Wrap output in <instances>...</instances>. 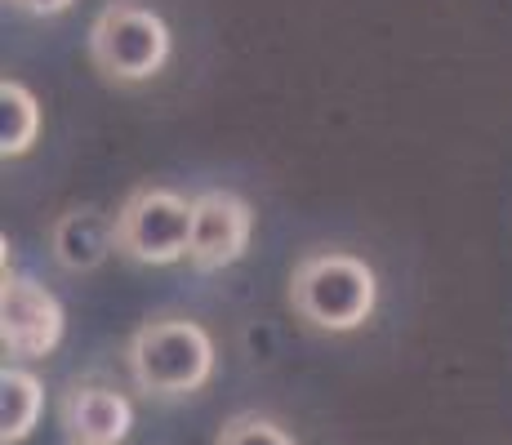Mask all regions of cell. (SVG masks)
<instances>
[{"label":"cell","mask_w":512,"mask_h":445,"mask_svg":"<svg viewBox=\"0 0 512 445\" xmlns=\"http://www.w3.org/2000/svg\"><path fill=\"white\" fill-rule=\"evenodd\" d=\"M214 445H299V441H294L277 419H268V414L241 410V414H232V419L219 428Z\"/></svg>","instance_id":"obj_11"},{"label":"cell","mask_w":512,"mask_h":445,"mask_svg":"<svg viewBox=\"0 0 512 445\" xmlns=\"http://www.w3.org/2000/svg\"><path fill=\"white\" fill-rule=\"evenodd\" d=\"M254 236V210L236 192H210L192 196V245H187V263L196 272H219L245 259Z\"/></svg>","instance_id":"obj_6"},{"label":"cell","mask_w":512,"mask_h":445,"mask_svg":"<svg viewBox=\"0 0 512 445\" xmlns=\"http://www.w3.org/2000/svg\"><path fill=\"white\" fill-rule=\"evenodd\" d=\"M125 370L143 397L174 401L192 397L214 374V339L187 316H156L134 330L125 348Z\"/></svg>","instance_id":"obj_2"},{"label":"cell","mask_w":512,"mask_h":445,"mask_svg":"<svg viewBox=\"0 0 512 445\" xmlns=\"http://www.w3.org/2000/svg\"><path fill=\"white\" fill-rule=\"evenodd\" d=\"M67 445H121L134 428V405L103 383H76L58 401Z\"/></svg>","instance_id":"obj_7"},{"label":"cell","mask_w":512,"mask_h":445,"mask_svg":"<svg viewBox=\"0 0 512 445\" xmlns=\"http://www.w3.org/2000/svg\"><path fill=\"white\" fill-rule=\"evenodd\" d=\"M49 254L63 272H94L116 254V214H103L98 205H72L49 227Z\"/></svg>","instance_id":"obj_8"},{"label":"cell","mask_w":512,"mask_h":445,"mask_svg":"<svg viewBox=\"0 0 512 445\" xmlns=\"http://www.w3.org/2000/svg\"><path fill=\"white\" fill-rule=\"evenodd\" d=\"M41 138V103L23 81L0 85V156L14 161V156H27Z\"/></svg>","instance_id":"obj_10"},{"label":"cell","mask_w":512,"mask_h":445,"mask_svg":"<svg viewBox=\"0 0 512 445\" xmlns=\"http://www.w3.org/2000/svg\"><path fill=\"white\" fill-rule=\"evenodd\" d=\"M192 245V201L170 187H134L116 210V254L143 267H170Z\"/></svg>","instance_id":"obj_4"},{"label":"cell","mask_w":512,"mask_h":445,"mask_svg":"<svg viewBox=\"0 0 512 445\" xmlns=\"http://www.w3.org/2000/svg\"><path fill=\"white\" fill-rule=\"evenodd\" d=\"M18 14H32V18H54V14H67L76 0H9Z\"/></svg>","instance_id":"obj_12"},{"label":"cell","mask_w":512,"mask_h":445,"mask_svg":"<svg viewBox=\"0 0 512 445\" xmlns=\"http://www.w3.org/2000/svg\"><path fill=\"white\" fill-rule=\"evenodd\" d=\"M379 276L348 250L303 254L290 272V308L299 321L326 334H352L374 316Z\"/></svg>","instance_id":"obj_1"},{"label":"cell","mask_w":512,"mask_h":445,"mask_svg":"<svg viewBox=\"0 0 512 445\" xmlns=\"http://www.w3.org/2000/svg\"><path fill=\"white\" fill-rule=\"evenodd\" d=\"M45 410V388L32 370L5 365L0 374V445H23Z\"/></svg>","instance_id":"obj_9"},{"label":"cell","mask_w":512,"mask_h":445,"mask_svg":"<svg viewBox=\"0 0 512 445\" xmlns=\"http://www.w3.org/2000/svg\"><path fill=\"white\" fill-rule=\"evenodd\" d=\"M67 316L63 303L45 290L41 281L14 272L5 263V285H0V343L9 361H41L63 343Z\"/></svg>","instance_id":"obj_5"},{"label":"cell","mask_w":512,"mask_h":445,"mask_svg":"<svg viewBox=\"0 0 512 445\" xmlns=\"http://www.w3.org/2000/svg\"><path fill=\"white\" fill-rule=\"evenodd\" d=\"M90 63L112 85H143L170 63V27L139 0H112L98 9L85 36Z\"/></svg>","instance_id":"obj_3"}]
</instances>
